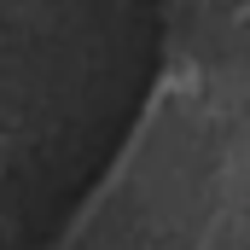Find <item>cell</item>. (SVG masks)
<instances>
[]
</instances>
